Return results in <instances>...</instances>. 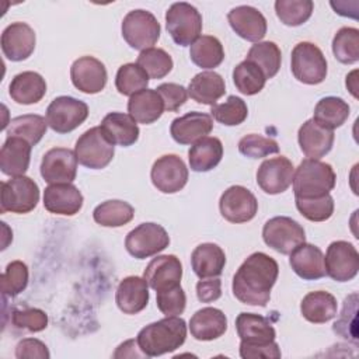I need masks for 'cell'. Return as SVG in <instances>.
Listing matches in <instances>:
<instances>
[{"mask_svg":"<svg viewBox=\"0 0 359 359\" xmlns=\"http://www.w3.org/2000/svg\"><path fill=\"white\" fill-rule=\"evenodd\" d=\"M278 262L265 252L251 254L233 276V294L244 304L265 307L278 279Z\"/></svg>","mask_w":359,"mask_h":359,"instance_id":"1","label":"cell"},{"mask_svg":"<svg viewBox=\"0 0 359 359\" xmlns=\"http://www.w3.org/2000/svg\"><path fill=\"white\" fill-rule=\"evenodd\" d=\"M187 338V324L178 316L165 317L143 327L136 338L139 349L147 356H160L178 349Z\"/></svg>","mask_w":359,"mask_h":359,"instance_id":"2","label":"cell"},{"mask_svg":"<svg viewBox=\"0 0 359 359\" xmlns=\"http://www.w3.org/2000/svg\"><path fill=\"white\" fill-rule=\"evenodd\" d=\"M337 175L328 163L306 158L293 174V192L299 198H314L330 194L335 187Z\"/></svg>","mask_w":359,"mask_h":359,"instance_id":"3","label":"cell"},{"mask_svg":"<svg viewBox=\"0 0 359 359\" xmlns=\"http://www.w3.org/2000/svg\"><path fill=\"white\" fill-rule=\"evenodd\" d=\"M165 27L177 45L191 46L201 36L202 15L189 3H174L165 13Z\"/></svg>","mask_w":359,"mask_h":359,"instance_id":"4","label":"cell"},{"mask_svg":"<svg viewBox=\"0 0 359 359\" xmlns=\"http://www.w3.org/2000/svg\"><path fill=\"white\" fill-rule=\"evenodd\" d=\"M293 76L304 84H320L327 76V60L321 49L311 42H299L290 57Z\"/></svg>","mask_w":359,"mask_h":359,"instance_id":"5","label":"cell"},{"mask_svg":"<svg viewBox=\"0 0 359 359\" xmlns=\"http://www.w3.org/2000/svg\"><path fill=\"white\" fill-rule=\"evenodd\" d=\"M122 36L128 45L137 50L153 48L160 38V24L157 18L146 10H132L122 21Z\"/></svg>","mask_w":359,"mask_h":359,"instance_id":"6","label":"cell"},{"mask_svg":"<svg viewBox=\"0 0 359 359\" xmlns=\"http://www.w3.org/2000/svg\"><path fill=\"white\" fill-rule=\"evenodd\" d=\"M74 153L81 165L91 170H101L112 161L115 149L105 137L101 128L94 126L77 139Z\"/></svg>","mask_w":359,"mask_h":359,"instance_id":"7","label":"cell"},{"mask_svg":"<svg viewBox=\"0 0 359 359\" xmlns=\"http://www.w3.org/2000/svg\"><path fill=\"white\" fill-rule=\"evenodd\" d=\"M1 212L28 213L35 209L39 202L38 184L25 175L13 177L0 185Z\"/></svg>","mask_w":359,"mask_h":359,"instance_id":"8","label":"cell"},{"mask_svg":"<svg viewBox=\"0 0 359 359\" xmlns=\"http://www.w3.org/2000/svg\"><path fill=\"white\" fill-rule=\"evenodd\" d=\"M88 116V105L69 95L52 100L46 108L48 126L57 133H69L79 128Z\"/></svg>","mask_w":359,"mask_h":359,"instance_id":"9","label":"cell"},{"mask_svg":"<svg viewBox=\"0 0 359 359\" xmlns=\"http://www.w3.org/2000/svg\"><path fill=\"white\" fill-rule=\"evenodd\" d=\"M262 238L272 250L280 254H290L296 247L306 243V233L292 217L275 216L264 224Z\"/></svg>","mask_w":359,"mask_h":359,"instance_id":"10","label":"cell"},{"mask_svg":"<svg viewBox=\"0 0 359 359\" xmlns=\"http://www.w3.org/2000/svg\"><path fill=\"white\" fill-rule=\"evenodd\" d=\"M168 244V233L157 223H142L130 230L125 238L126 251L137 259L156 255L165 250Z\"/></svg>","mask_w":359,"mask_h":359,"instance_id":"11","label":"cell"},{"mask_svg":"<svg viewBox=\"0 0 359 359\" xmlns=\"http://www.w3.org/2000/svg\"><path fill=\"white\" fill-rule=\"evenodd\" d=\"M325 273L337 282H348L358 275L359 252L353 244L338 240L332 241L324 257Z\"/></svg>","mask_w":359,"mask_h":359,"instance_id":"12","label":"cell"},{"mask_svg":"<svg viewBox=\"0 0 359 359\" xmlns=\"http://www.w3.org/2000/svg\"><path fill=\"white\" fill-rule=\"evenodd\" d=\"M222 216L230 223H247L258 212V201L254 194L241 185L227 188L219 201Z\"/></svg>","mask_w":359,"mask_h":359,"instance_id":"13","label":"cell"},{"mask_svg":"<svg viewBox=\"0 0 359 359\" xmlns=\"http://www.w3.org/2000/svg\"><path fill=\"white\" fill-rule=\"evenodd\" d=\"M153 185L163 194L181 191L188 181V168L177 154H165L157 158L150 171Z\"/></svg>","mask_w":359,"mask_h":359,"instance_id":"14","label":"cell"},{"mask_svg":"<svg viewBox=\"0 0 359 359\" xmlns=\"http://www.w3.org/2000/svg\"><path fill=\"white\" fill-rule=\"evenodd\" d=\"M76 153L66 147L48 150L41 163V175L48 184H72L77 174Z\"/></svg>","mask_w":359,"mask_h":359,"instance_id":"15","label":"cell"},{"mask_svg":"<svg viewBox=\"0 0 359 359\" xmlns=\"http://www.w3.org/2000/svg\"><path fill=\"white\" fill-rule=\"evenodd\" d=\"M294 167L292 161L285 157H273L261 163L257 171V184L269 195H278L285 192L293 181Z\"/></svg>","mask_w":359,"mask_h":359,"instance_id":"16","label":"cell"},{"mask_svg":"<svg viewBox=\"0 0 359 359\" xmlns=\"http://www.w3.org/2000/svg\"><path fill=\"white\" fill-rule=\"evenodd\" d=\"M73 86L86 94H97L107 84V69L101 60L94 56H81L70 67Z\"/></svg>","mask_w":359,"mask_h":359,"instance_id":"17","label":"cell"},{"mask_svg":"<svg viewBox=\"0 0 359 359\" xmlns=\"http://www.w3.org/2000/svg\"><path fill=\"white\" fill-rule=\"evenodd\" d=\"M1 50L11 62L28 59L35 49V32L25 22H13L1 34Z\"/></svg>","mask_w":359,"mask_h":359,"instance_id":"18","label":"cell"},{"mask_svg":"<svg viewBox=\"0 0 359 359\" xmlns=\"http://www.w3.org/2000/svg\"><path fill=\"white\" fill-rule=\"evenodd\" d=\"M233 31L243 39L259 42L266 34V20L264 14L251 6H237L227 14Z\"/></svg>","mask_w":359,"mask_h":359,"instance_id":"19","label":"cell"},{"mask_svg":"<svg viewBox=\"0 0 359 359\" xmlns=\"http://www.w3.org/2000/svg\"><path fill=\"white\" fill-rule=\"evenodd\" d=\"M143 278L156 292L177 286L182 278V264L175 255H158L149 262Z\"/></svg>","mask_w":359,"mask_h":359,"instance_id":"20","label":"cell"},{"mask_svg":"<svg viewBox=\"0 0 359 359\" xmlns=\"http://www.w3.org/2000/svg\"><path fill=\"white\" fill-rule=\"evenodd\" d=\"M213 129V119L205 112H188L171 122L170 133L180 144H194Z\"/></svg>","mask_w":359,"mask_h":359,"instance_id":"21","label":"cell"},{"mask_svg":"<svg viewBox=\"0 0 359 359\" xmlns=\"http://www.w3.org/2000/svg\"><path fill=\"white\" fill-rule=\"evenodd\" d=\"M43 206L53 215L73 216L83 206V195L73 184H50L43 191Z\"/></svg>","mask_w":359,"mask_h":359,"instance_id":"22","label":"cell"},{"mask_svg":"<svg viewBox=\"0 0 359 359\" xmlns=\"http://www.w3.org/2000/svg\"><path fill=\"white\" fill-rule=\"evenodd\" d=\"M300 150L307 158H321L334 144V130L323 128L313 118L307 119L297 132Z\"/></svg>","mask_w":359,"mask_h":359,"instance_id":"23","label":"cell"},{"mask_svg":"<svg viewBox=\"0 0 359 359\" xmlns=\"http://www.w3.org/2000/svg\"><path fill=\"white\" fill-rule=\"evenodd\" d=\"M290 266L297 276L304 280H314L325 276L323 251L309 243H303L290 252Z\"/></svg>","mask_w":359,"mask_h":359,"instance_id":"24","label":"cell"},{"mask_svg":"<svg viewBox=\"0 0 359 359\" xmlns=\"http://www.w3.org/2000/svg\"><path fill=\"white\" fill-rule=\"evenodd\" d=\"M115 302L125 314H137L149 303V285L144 278L126 276L116 289Z\"/></svg>","mask_w":359,"mask_h":359,"instance_id":"25","label":"cell"},{"mask_svg":"<svg viewBox=\"0 0 359 359\" xmlns=\"http://www.w3.org/2000/svg\"><path fill=\"white\" fill-rule=\"evenodd\" d=\"M32 146L17 136H7L0 150V170L10 177L24 175L29 167Z\"/></svg>","mask_w":359,"mask_h":359,"instance_id":"26","label":"cell"},{"mask_svg":"<svg viewBox=\"0 0 359 359\" xmlns=\"http://www.w3.org/2000/svg\"><path fill=\"white\" fill-rule=\"evenodd\" d=\"M227 330L226 314L216 307H203L189 320L191 335L198 341H213Z\"/></svg>","mask_w":359,"mask_h":359,"instance_id":"27","label":"cell"},{"mask_svg":"<svg viewBox=\"0 0 359 359\" xmlns=\"http://www.w3.org/2000/svg\"><path fill=\"white\" fill-rule=\"evenodd\" d=\"M100 128L112 144L128 147L139 139V126L129 114L109 112L104 116Z\"/></svg>","mask_w":359,"mask_h":359,"instance_id":"28","label":"cell"},{"mask_svg":"<svg viewBox=\"0 0 359 359\" xmlns=\"http://www.w3.org/2000/svg\"><path fill=\"white\" fill-rule=\"evenodd\" d=\"M8 93L17 104H36L46 94V83L36 72H22L13 77L8 86Z\"/></svg>","mask_w":359,"mask_h":359,"instance_id":"29","label":"cell"},{"mask_svg":"<svg viewBox=\"0 0 359 359\" xmlns=\"http://www.w3.org/2000/svg\"><path fill=\"white\" fill-rule=\"evenodd\" d=\"M191 265L199 279L219 276L226 265L224 251L213 243L199 244L191 255Z\"/></svg>","mask_w":359,"mask_h":359,"instance_id":"30","label":"cell"},{"mask_svg":"<svg viewBox=\"0 0 359 359\" xmlns=\"http://www.w3.org/2000/svg\"><path fill=\"white\" fill-rule=\"evenodd\" d=\"M236 330L241 342L245 344H269L276 338L272 324L254 313H240L236 318Z\"/></svg>","mask_w":359,"mask_h":359,"instance_id":"31","label":"cell"},{"mask_svg":"<svg viewBox=\"0 0 359 359\" xmlns=\"http://www.w3.org/2000/svg\"><path fill=\"white\" fill-rule=\"evenodd\" d=\"M129 115L139 123H153L164 112V102L156 90L144 88L133 95L128 101Z\"/></svg>","mask_w":359,"mask_h":359,"instance_id":"32","label":"cell"},{"mask_svg":"<svg viewBox=\"0 0 359 359\" xmlns=\"http://www.w3.org/2000/svg\"><path fill=\"white\" fill-rule=\"evenodd\" d=\"M226 93L223 77L216 72H202L194 76L188 86V95L205 105H215L216 101Z\"/></svg>","mask_w":359,"mask_h":359,"instance_id":"33","label":"cell"},{"mask_svg":"<svg viewBox=\"0 0 359 359\" xmlns=\"http://www.w3.org/2000/svg\"><path fill=\"white\" fill-rule=\"evenodd\" d=\"M223 157V144L217 137L206 136L195 142L189 151L188 160L191 170L195 172H206L213 170Z\"/></svg>","mask_w":359,"mask_h":359,"instance_id":"34","label":"cell"},{"mask_svg":"<svg viewBox=\"0 0 359 359\" xmlns=\"http://www.w3.org/2000/svg\"><path fill=\"white\" fill-rule=\"evenodd\" d=\"M337 299L324 290H316L307 293L302 303V316L314 324H323L332 320L337 316Z\"/></svg>","mask_w":359,"mask_h":359,"instance_id":"35","label":"cell"},{"mask_svg":"<svg viewBox=\"0 0 359 359\" xmlns=\"http://www.w3.org/2000/svg\"><path fill=\"white\" fill-rule=\"evenodd\" d=\"M349 105L339 97H324L316 108L313 119L327 129H337L345 123L349 116Z\"/></svg>","mask_w":359,"mask_h":359,"instance_id":"36","label":"cell"},{"mask_svg":"<svg viewBox=\"0 0 359 359\" xmlns=\"http://www.w3.org/2000/svg\"><path fill=\"white\" fill-rule=\"evenodd\" d=\"M191 60L202 69L217 67L224 59L222 42L212 35L199 36L189 48Z\"/></svg>","mask_w":359,"mask_h":359,"instance_id":"37","label":"cell"},{"mask_svg":"<svg viewBox=\"0 0 359 359\" xmlns=\"http://www.w3.org/2000/svg\"><path fill=\"white\" fill-rule=\"evenodd\" d=\"M135 216V209L130 203L119 199H111L100 203L94 212L93 217L95 223L104 227H121L128 224Z\"/></svg>","mask_w":359,"mask_h":359,"instance_id":"38","label":"cell"},{"mask_svg":"<svg viewBox=\"0 0 359 359\" xmlns=\"http://www.w3.org/2000/svg\"><path fill=\"white\" fill-rule=\"evenodd\" d=\"M46 118L35 114H27L15 116L8 122L7 136H17L27 140L31 146H35L46 133Z\"/></svg>","mask_w":359,"mask_h":359,"instance_id":"39","label":"cell"},{"mask_svg":"<svg viewBox=\"0 0 359 359\" xmlns=\"http://www.w3.org/2000/svg\"><path fill=\"white\" fill-rule=\"evenodd\" d=\"M245 60L257 65L266 79H272L280 69L282 53L275 42H257L250 48Z\"/></svg>","mask_w":359,"mask_h":359,"instance_id":"40","label":"cell"},{"mask_svg":"<svg viewBox=\"0 0 359 359\" xmlns=\"http://www.w3.org/2000/svg\"><path fill=\"white\" fill-rule=\"evenodd\" d=\"M233 81L240 93L254 95L264 88L266 77L257 65L250 60H243L233 70Z\"/></svg>","mask_w":359,"mask_h":359,"instance_id":"41","label":"cell"},{"mask_svg":"<svg viewBox=\"0 0 359 359\" xmlns=\"http://www.w3.org/2000/svg\"><path fill=\"white\" fill-rule=\"evenodd\" d=\"M332 53L344 65H352L359 60V29L342 27L332 39Z\"/></svg>","mask_w":359,"mask_h":359,"instance_id":"42","label":"cell"},{"mask_svg":"<svg viewBox=\"0 0 359 359\" xmlns=\"http://www.w3.org/2000/svg\"><path fill=\"white\" fill-rule=\"evenodd\" d=\"M149 79L147 73L137 63H126L116 72L115 87L122 95H133L147 88Z\"/></svg>","mask_w":359,"mask_h":359,"instance_id":"43","label":"cell"},{"mask_svg":"<svg viewBox=\"0 0 359 359\" xmlns=\"http://www.w3.org/2000/svg\"><path fill=\"white\" fill-rule=\"evenodd\" d=\"M314 3L311 0H276L275 11L280 22L289 27L304 24L313 14Z\"/></svg>","mask_w":359,"mask_h":359,"instance_id":"44","label":"cell"},{"mask_svg":"<svg viewBox=\"0 0 359 359\" xmlns=\"http://www.w3.org/2000/svg\"><path fill=\"white\" fill-rule=\"evenodd\" d=\"M150 79H163L172 70L171 56L161 48H150L140 52L136 62Z\"/></svg>","mask_w":359,"mask_h":359,"instance_id":"45","label":"cell"},{"mask_svg":"<svg viewBox=\"0 0 359 359\" xmlns=\"http://www.w3.org/2000/svg\"><path fill=\"white\" fill-rule=\"evenodd\" d=\"M212 116L226 126H236L247 119L248 108L243 98L229 95L223 104H215L210 109Z\"/></svg>","mask_w":359,"mask_h":359,"instance_id":"46","label":"cell"},{"mask_svg":"<svg viewBox=\"0 0 359 359\" xmlns=\"http://www.w3.org/2000/svg\"><path fill=\"white\" fill-rule=\"evenodd\" d=\"M296 208L310 222H325L334 213V199L330 194L314 198L296 196Z\"/></svg>","mask_w":359,"mask_h":359,"instance_id":"47","label":"cell"},{"mask_svg":"<svg viewBox=\"0 0 359 359\" xmlns=\"http://www.w3.org/2000/svg\"><path fill=\"white\" fill-rule=\"evenodd\" d=\"M1 292L4 296L14 297L28 285V268L22 261H11L1 273Z\"/></svg>","mask_w":359,"mask_h":359,"instance_id":"48","label":"cell"},{"mask_svg":"<svg viewBox=\"0 0 359 359\" xmlns=\"http://www.w3.org/2000/svg\"><path fill=\"white\" fill-rule=\"evenodd\" d=\"M238 151L250 158H262L269 154L279 153V144L271 137L250 133L240 139Z\"/></svg>","mask_w":359,"mask_h":359,"instance_id":"49","label":"cell"},{"mask_svg":"<svg viewBox=\"0 0 359 359\" xmlns=\"http://www.w3.org/2000/svg\"><path fill=\"white\" fill-rule=\"evenodd\" d=\"M156 303L158 310L165 316V317H172V316H180L185 310L187 304V296L181 285L156 292Z\"/></svg>","mask_w":359,"mask_h":359,"instance_id":"50","label":"cell"},{"mask_svg":"<svg viewBox=\"0 0 359 359\" xmlns=\"http://www.w3.org/2000/svg\"><path fill=\"white\" fill-rule=\"evenodd\" d=\"M11 324L15 328L29 332H39L48 325V316L41 309L27 307L22 310H14L11 314Z\"/></svg>","mask_w":359,"mask_h":359,"instance_id":"51","label":"cell"},{"mask_svg":"<svg viewBox=\"0 0 359 359\" xmlns=\"http://www.w3.org/2000/svg\"><path fill=\"white\" fill-rule=\"evenodd\" d=\"M358 294L348 296L344 302V309L339 320L334 324V331L344 337L356 341V314H358Z\"/></svg>","mask_w":359,"mask_h":359,"instance_id":"52","label":"cell"},{"mask_svg":"<svg viewBox=\"0 0 359 359\" xmlns=\"http://www.w3.org/2000/svg\"><path fill=\"white\" fill-rule=\"evenodd\" d=\"M156 91L160 94L164 102V109L168 112L178 111L188 98V90L177 83H163L156 88Z\"/></svg>","mask_w":359,"mask_h":359,"instance_id":"53","label":"cell"},{"mask_svg":"<svg viewBox=\"0 0 359 359\" xmlns=\"http://www.w3.org/2000/svg\"><path fill=\"white\" fill-rule=\"evenodd\" d=\"M240 356L243 359H279L282 356L279 345L272 341L269 344H245L240 342Z\"/></svg>","mask_w":359,"mask_h":359,"instance_id":"54","label":"cell"},{"mask_svg":"<svg viewBox=\"0 0 359 359\" xmlns=\"http://www.w3.org/2000/svg\"><path fill=\"white\" fill-rule=\"evenodd\" d=\"M15 356L18 359H48L50 355L48 346L42 341L35 338H24L15 346Z\"/></svg>","mask_w":359,"mask_h":359,"instance_id":"55","label":"cell"},{"mask_svg":"<svg viewBox=\"0 0 359 359\" xmlns=\"http://www.w3.org/2000/svg\"><path fill=\"white\" fill-rule=\"evenodd\" d=\"M196 296L202 303H212L222 296V282L217 278L201 279L196 283Z\"/></svg>","mask_w":359,"mask_h":359,"instance_id":"56","label":"cell"},{"mask_svg":"<svg viewBox=\"0 0 359 359\" xmlns=\"http://www.w3.org/2000/svg\"><path fill=\"white\" fill-rule=\"evenodd\" d=\"M356 74H358V70H353L351 74L346 76V87H348V90L351 91V94L355 98H358V93H356V90H358V80H356Z\"/></svg>","mask_w":359,"mask_h":359,"instance_id":"57","label":"cell"}]
</instances>
